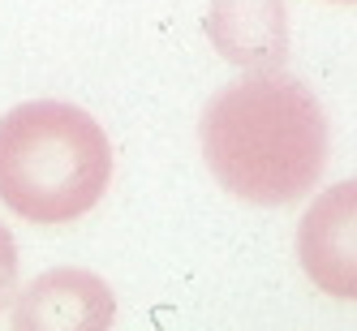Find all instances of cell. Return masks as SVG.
Segmentation results:
<instances>
[{
  "label": "cell",
  "mask_w": 357,
  "mask_h": 331,
  "mask_svg": "<svg viewBox=\"0 0 357 331\" xmlns=\"http://www.w3.org/2000/svg\"><path fill=\"white\" fill-rule=\"evenodd\" d=\"M202 160L241 202L284 207L310 194L327 164V116L310 86L275 69L224 86L202 112Z\"/></svg>",
  "instance_id": "cell-1"
},
{
  "label": "cell",
  "mask_w": 357,
  "mask_h": 331,
  "mask_svg": "<svg viewBox=\"0 0 357 331\" xmlns=\"http://www.w3.org/2000/svg\"><path fill=\"white\" fill-rule=\"evenodd\" d=\"M112 181V146L91 112L31 99L0 116V202L31 224L86 215Z\"/></svg>",
  "instance_id": "cell-2"
},
{
  "label": "cell",
  "mask_w": 357,
  "mask_h": 331,
  "mask_svg": "<svg viewBox=\"0 0 357 331\" xmlns=\"http://www.w3.org/2000/svg\"><path fill=\"white\" fill-rule=\"evenodd\" d=\"M297 259L323 293L357 301V181H340L310 202L297 224Z\"/></svg>",
  "instance_id": "cell-3"
},
{
  "label": "cell",
  "mask_w": 357,
  "mask_h": 331,
  "mask_svg": "<svg viewBox=\"0 0 357 331\" xmlns=\"http://www.w3.org/2000/svg\"><path fill=\"white\" fill-rule=\"evenodd\" d=\"M116 314V297L82 267H56L31 279L13 305L17 331H104Z\"/></svg>",
  "instance_id": "cell-4"
},
{
  "label": "cell",
  "mask_w": 357,
  "mask_h": 331,
  "mask_svg": "<svg viewBox=\"0 0 357 331\" xmlns=\"http://www.w3.org/2000/svg\"><path fill=\"white\" fill-rule=\"evenodd\" d=\"M207 35L224 61L241 69H275L289 56L284 0H211Z\"/></svg>",
  "instance_id": "cell-5"
},
{
  "label": "cell",
  "mask_w": 357,
  "mask_h": 331,
  "mask_svg": "<svg viewBox=\"0 0 357 331\" xmlns=\"http://www.w3.org/2000/svg\"><path fill=\"white\" fill-rule=\"evenodd\" d=\"M17 297V245L9 237V228L0 224V310Z\"/></svg>",
  "instance_id": "cell-6"
},
{
  "label": "cell",
  "mask_w": 357,
  "mask_h": 331,
  "mask_svg": "<svg viewBox=\"0 0 357 331\" xmlns=\"http://www.w3.org/2000/svg\"><path fill=\"white\" fill-rule=\"evenodd\" d=\"M340 5H353V0H340Z\"/></svg>",
  "instance_id": "cell-7"
}]
</instances>
